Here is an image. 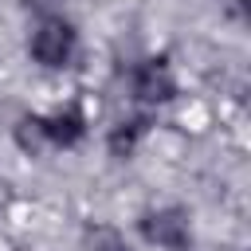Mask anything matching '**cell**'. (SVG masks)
I'll list each match as a JSON object with an SVG mask.
<instances>
[{"instance_id": "cell-8", "label": "cell", "mask_w": 251, "mask_h": 251, "mask_svg": "<svg viewBox=\"0 0 251 251\" xmlns=\"http://www.w3.org/2000/svg\"><path fill=\"white\" fill-rule=\"evenodd\" d=\"M27 4H39V0H27Z\"/></svg>"}, {"instance_id": "cell-5", "label": "cell", "mask_w": 251, "mask_h": 251, "mask_svg": "<svg viewBox=\"0 0 251 251\" xmlns=\"http://www.w3.org/2000/svg\"><path fill=\"white\" fill-rule=\"evenodd\" d=\"M145 129H149V118H126V122H118V126L110 129V137H106L110 153H114V157H129V153L137 149V141L145 137Z\"/></svg>"}, {"instance_id": "cell-2", "label": "cell", "mask_w": 251, "mask_h": 251, "mask_svg": "<svg viewBox=\"0 0 251 251\" xmlns=\"http://www.w3.org/2000/svg\"><path fill=\"white\" fill-rule=\"evenodd\" d=\"M141 235L165 251H188L192 243V227H188V212L180 208H157L141 216Z\"/></svg>"}, {"instance_id": "cell-1", "label": "cell", "mask_w": 251, "mask_h": 251, "mask_svg": "<svg viewBox=\"0 0 251 251\" xmlns=\"http://www.w3.org/2000/svg\"><path fill=\"white\" fill-rule=\"evenodd\" d=\"M71 55H75V27L63 16L39 20V27L31 35V59L43 67H67Z\"/></svg>"}, {"instance_id": "cell-4", "label": "cell", "mask_w": 251, "mask_h": 251, "mask_svg": "<svg viewBox=\"0 0 251 251\" xmlns=\"http://www.w3.org/2000/svg\"><path fill=\"white\" fill-rule=\"evenodd\" d=\"M39 122H43V137L51 145H75L86 133V118H82L78 106H67V110H59L51 118H39Z\"/></svg>"}, {"instance_id": "cell-3", "label": "cell", "mask_w": 251, "mask_h": 251, "mask_svg": "<svg viewBox=\"0 0 251 251\" xmlns=\"http://www.w3.org/2000/svg\"><path fill=\"white\" fill-rule=\"evenodd\" d=\"M176 94V82L169 75V59H145L133 67V98L145 102V106H161Z\"/></svg>"}, {"instance_id": "cell-7", "label": "cell", "mask_w": 251, "mask_h": 251, "mask_svg": "<svg viewBox=\"0 0 251 251\" xmlns=\"http://www.w3.org/2000/svg\"><path fill=\"white\" fill-rule=\"evenodd\" d=\"M16 137H20V145H24V149H39V145L47 141V137H43V122H39V118H20Z\"/></svg>"}, {"instance_id": "cell-6", "label": "cell", "mask_w": 251, "mask_h": 251, "mask_svg": "<svg viewBox=\"0 0 251 251\" xmlns=\"http://www.w3.org/2000/svg\"><path fill=\"white\" fill-rule=\"evenodd\" d=\"M82 247H86V251H129L126 239H122V231L110 227V224H94V227H86Z\"/></svg>"}]
</instances>
